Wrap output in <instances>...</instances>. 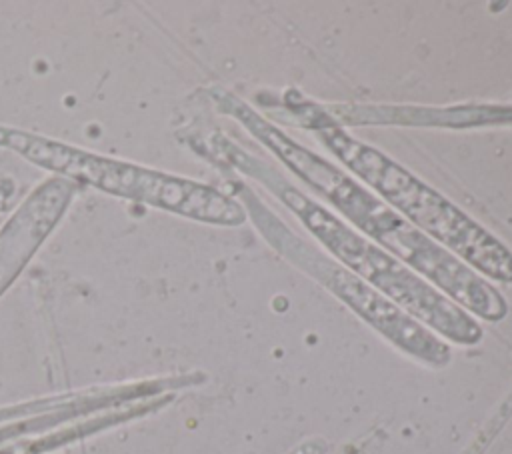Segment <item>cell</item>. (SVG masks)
I'll return each instance as SVG.
<instances>
[{"label": "cell", "instance_id": "6da1fadb", "mask_svg": "<svg viewBox=\"0 0 512 454\" xmlns=\"http://www.w3.org/2000/svg\"><path fill=\"white\" fill-rule=\"evenodd\" d=\"M220 104L354 226L374 238L392 256L400 258L410 270L436 284L438 290H444L448 298H454V302L488 320H500L506 314V302L494 286L346 172L288 138L236 96L224 94Z\"/></svg>", "mask_w": 512, "mask_h": 454}, {"label": "cell", "instance_id": "7a4b0ae2", "mask_svg": "<svg viewBox=\"0 0 512 454\" xmlns=\"http://www.w3.org/2000/svg\"><path fill=\"white\" fill-rule=\"evenodd\" d=\"M226 156L246 174L266 184L322 242V246L340 260L342 266L366 284H372L374 290L382 292V296L392 300L396 306H402L406 314L420 318L446 338L460 344H474L482 338V328L456 302L448 300L438 288L420 278L390 252L372 244L340 218L330 214L324 206L296 190L270 166L248 156L236 146H232Z\"/></svg>", "mask_w": 512, "mask_h": 454}, {"label": "cell", "instance_id": "3957f363", "mask_svg": "<svg viewBox=\"0 0 512 454\" xmlns=\"http://www.w3.org/2000/svg\"><path fill=\"white\" fill-rule=\"evenodd\" d=\"M0 148L12 150L34 166L50 170L52 176L74 184H88L198 222L240 226L248 218L246 208L238 200L208 184L90 152L36 132L0 124Z\"/></svg>", "mask_w": 512, "mask_h": 454}, {"label": "cell", "instance_id": "277c9868", "mask_svg": "<svg viewBox=\"0 0 512 454\" xmlns=\"http://www.w3.org/2000/svg\"><path fill=\"white\" fill-rule=\"evenodd\" d=\"M318 138L354 174L372 186L408 222L482 274L512 282V252L486 228L440 192L418 180L380 150L348 136L340 126H324Z\"/></svg>", "mask_w": 512, "mask_h": 454}, {"label": "cell", "instance_id": "5b68a950", "mask_svg": "<svg viewBox=\"0 0 512 454\" xmlns=\"http://www.w3.org/2000/svg\"><path fill=\"white\" fill-rule=\"evenodd\" d=\"M246 200L248 214L252 216L254 224L280 254H284L302 270L320 280L330 292L342 298L350 308H354L364 320H368L396 346L426 362L442 364L448 360V346L432 336L424 326H420L410 314H406L392 300L382 296L378 290H374L340 262L328 260L324 254L310 248L270 210H266L252 194H246Z\"/></svg>", "mask_w": 512, "mask_h": 454}, {"label": "cell", "instance_id": "8992f818", "mask_svg": "<svg viewBox=\"0 0 512 454\" xmlns=\"http://www.w3.org/2000/svg\"><path fill=\"white\" fill-rule=\"evenodd\" d=\"M76 190L78 184L60 176H48L8 216L0 228V296L60 224Z\"/></svg>", "mask_w": 512, "mask_h": 454}, {"label": "cell", "instance_id": "52a82bcc", "mask_svg": "<svg viewBox=\"0 0 512 454\" xmlns=\"http://www.w3.org/2000/svg\"><path fill=\"white\" fill-rule=\"evenodd\" d=\"M326 450H328V444L320 438H314V440H308V442L300 444L298 448L290 450L288 454H326Z\"/></svg>", "mask_w": 512, "mask_h": 454}, {"label": "cell", "instance_id": "ba28073f", "mask_svg": "<svg viewBox=\"0 0 512 454\" xmlns=\"http://www.w3.org/2000/svg\"><path fill=\"white\" fill-rule=\"evenodd\" d=\"M14 182L10 178H0V214L10 206L12 198H14Z\"/></svg>", "mask_w": 512, "mask_h": 454}]
</instances>
